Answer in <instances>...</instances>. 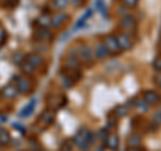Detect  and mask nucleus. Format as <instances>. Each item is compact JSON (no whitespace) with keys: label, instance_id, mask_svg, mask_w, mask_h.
I'll return each mask as SVG.
<instances>
[{"label":"nucleus","instance_id":"nucleus-1","mask_svg":"<svg viewBox=\"0 0 161 151\" xmlns=\"http://www.w3.org/2000/svg\"><path fill=\"white\" fill-rule=\"evenodd\" d=\"M74 142L82 151H87L95 142V135L86 128H80L79 131L75 134Z\"/></svg>","mask_w":161,"mask_h":151},{"label":"nucleus","instance_id":"nucleus-2","mask_svg":"<svg viewBox=\"0 0 161 151\" xmlns=\"http://www.w3.org/2000/svg\"><path fill=\"white\" fill-rule=\"evenodd\" d=\"M119 27L122 28V32L126 35H134L137 32V20L130 15H125L119 22Z\"/></svg>","mask_w":161,"mask_h":151},{"label":"nucleus","instance_id":"nucleus-3","mask_svg":"<svg viewBox=\"0 0 161 151\" xmlns=\"http://www.w3.org/2000/svg\"><path fill=\"white\" fill-rule=\"evenodd\" d=\"M103 46L105 48L108 49L109 55H118L121 51V48L118 46V42H117V38H115V35L113 34H109V35H105L103 36Z\"/></svg>","mask_w":161,"mask_h":151},{"label":"nucleus","instance_id":"nucleus-4","mask_svg":"<svg viewBox=\"0 0 161 151\" xmlns=\"http://www.w3.org/2000/svg\"><path fill=\"white\" fill-rule=\"evenodd\" d=\"M77 55L80 62H85V63H90L93 62V49L90 48L87 44H80V46L77 48Z\"/></svg>","mask_w":161,"mask_h":151},{"label":"nucleus","instance_id":"nucleus-5","mask_svg":"<svg viewBox=\"0 0 161 151\" xmlns=\"http://www.w3.org/2000/svg\"><path fill=\"white\" fill-rule=\"evenodd\" d=\"M115 38H117V42H118V46L121 48V51H128V49H130L133 47V40L129 35L121 32L118 35H115Z\"/></svg>","mask_w":161,"mask_h":151},{"label":"nucleus","instance_id":"nucleus-6","mask_svg":"<svg viewBox=\"0 0 161 151\" xmlns=\"http://www.w3.org/2000/svg\"><path fill=\"white\" fill-rule=\"evenodd\" d=\"M142 98H144V100H145V102H147L149 106L158 104L160 100H161L160 94H158L157 91H154V90H147V91H144Z\"/></svg>","mask_w":161,"mask_h":151},{"label":"nucleus","instance_id":"nucleus-7","mask_svg":"<svg viewBox=\"0 0 161 151\" xmlns=\"http://www.w3.org/2000/svg\"><path fill=\"white\" fill-rule=\"evenodd\" d=\"M15 80H16V88H18V91L20 94H30L31 92L32 86L26 78L18 76V78H15Z\"/></svg>","mask_w":161,"mask_h":151},{"label":"nucleus","instance_id":"nucleus-8","mask_svg":"<svg viewBox=\"0 0 161 151\" xmlns=\"http://www.w3.org/2000/svg\"><path fill=\"white\" fill-rule=\"evenodd\" d=\"M67 20H69V15L67 13H64V12H57L51 18V26L55 27V28H58V27L62 26V24L66 23Z\"/></svg>","mask_w":161,"mask_h":151},{"label":"nucleus","instance_id":"nucleus-9","mask_svg":"<svg viewBox=\"0 0 161 151\" xmlns=\"http://www.w3.org/2000/svg\"><path fill=\"white\" fill-rule=\"evenodd\" d=\"M34 39L38 40V42H48V40H53V35L50 34V31L47 28H40L34 34Z\"/></svg>","mask_w":161,"mask_h":151},{"label":"nucleus","instance_id":"nucleus-10","mask_svg":"<svg viewBox=\"0 0 161 151\" xmlns=\"http://www.w3.org/2000/svg\"><path fill=\"white\" fill-rule=\"evenodd\" d=\"M18 92L19 91H18L16 86H14V84H6L2 88V95L7 99H14L18 95Z\"/></svg>","mask_w":161,"mask_h":151},{"label":"nucleus","instance_id":"nucleus-11","mask_svg":"<svg viewBox=\"0 0 161 151\" xmlns=\"http://www.w3.org/2000/svg\"><path fill=\"white\" fill-rule=\"evenodd\" d=\"M105 146H106V147H109L110 150L115 151V150L119 147V138H118V135H115V134H109L108 138H106V140H105Z\"/></svg>","mask_w":161,"mask_h":151},{"label":"nucleus","instance_id":"nucleus-12","mask_svg":"<svg viewBox=\"0 0 161 151\" xmlns=\"http://www.w3.org/2000/svg\"><path fill=\"white\" fill-rule=\"evenodd\" d=\"M24 60H26L27 63L31 64L34 68H38L40 64L43 63V58L40 56L39 54H30V55H27V56L24 58Z\"/></svg>","mask_w":161,"mask_h":151},{"label":"nucleus","instance_id":"nucleus-13","mask_svg":"<svg viewBox=\"0 0 161 151\" xmlns=\"http://www.w3.org/2000/svg\"><path fill=\"white\" fill-rule=\"evenodd\" d=\"M55 119V115L53 111H48V110H46V111H43L42 114H40L39 117V123H42L43 126H50Z\"/></svg>","mask_w":161,"mask_h":151},{"label":"nucleus","instance_id":"nucleus-14","mask_svg":"<svg viewBox=\"0 0 161 151\" xmlns=\"http://www.w3.org/2000/svg\"><path fill=\"white\" fill-rule=\"evenodd\" d=\"M60 82H62V86L64 88H71L74 86V83H75L74 79L70 76L67 72H64V71L60 72Z\"/></svg>","mask_w":161,"mask_h":151},{"label":"nucleus","instance_id":"nucleus-15","mask_svg":"<svg viewBox=\"0 0 161 151\" xmlns=\"http://www.w3.org/2000/svg\"><path fill=\"white\" fill-rule=\"evenodd\" d=\"M129 114V107L128 106H117L114 110H113V115L115 119H119V118H124Z\"/></svg>","mask_w":161,"mask_h":151},{"label":"nucleus","instance_id":"nucleus-16","mask_svg":"<svg viewBox=\"0 0 161 151\" xmlns=\"http://www.w3.org/2000/svg\"><path fill=\"white\" fill-rule=\"evenodd\" d=\"M94 54H95V56H97L98 59H106L109 56V52H108V49L105 48L103 43H98L97 46H95Z\"/></svg>","mask_w":161,"mask_h":151},{"label":"nucleus","instance_id":"nucleus-17","mask_svg":"<svg viewBox=\"0 0 161 151\" xmlns=\"http://www.w3.org/2000/svg\"><path fill=\"white\" fill-rule=\"evenodd\" d=\"M142 140H141V137L138 134H132L126 140V144L128 147H140Z\"/></svg>","mask_w":161,"mask_h":151},{"label":"nucleus","instance_id":"nucleus-18","mask_svg":"<svg viewBox=\"0 0 161 151\" xmlns=\"http://www.w3.org/2000/svg\"><path fill=\"white\" fill-rule=\"evenodd\" d=\"M35 106H36V99H32L31 102H30L26 107H24L22 110V112H20V117H23V118H26V117H30L32 112H34V110H35Z\"/></svg>","mask_w":161,"mask_h":151},{"label":"nucleus","instance_id":"nucleus-19","mask_svg":"<svg viewBox=\"0 0 161 151\" xmlns=\"http://www.w3.org/2000/svg\"><path fill=\"white\" fill-rule=\"evenodd\" d=\"M36 23L40 28H48L51 26V18L48 16V15H40V16L36 19Z\"/></svg>","mask_w":161,"mask_h":151},{"label":"nucleus","instance_id":"nucleus-20","mask_svg":"<svg viewBox=\"0 0 161 151\" xmlns=\"http://www.w3.org/2000/svg\"><path fill=\"white\" fill-rule=\"evenodd\" d=\"M59 99H60L59 96H50V99H47V104H48L51 108L58 110V108H60V107H62V106L64 104V103H60Z\"/></svg>","mask_w":161,"mask_h":151},{"label":"nucleus","instance_id":"nucleus-21","mask_svg":"<svg viewBox=\"0 0 161 151\" xmlns=\"http://www.w3.org/2000/svg\"><path fill=\"white\" fill-rule=\"evenodd\" d=\"M9 142H11V137H9V134L6 131V130L0 128V146L8 144Z\"/></svg>","mask_w":161,"mask_h":151},{"label":"nucleus","instance_id":"nucleus-22","mask_svg":"<svg viewBox=\"0 0 161 151\" xmlns=\"http://www.w3.org/2000/svg\"><path fill=\"white\" fill-rule=\"evenodd\" d=\"M134 106L137 107L138 110H141V111H148V103L144 100V98H140V99H136L134 100Z\"/></svg>","mask_w":161,"mask_h":151},{"label":"nucleus","instance_id":"nucleus-23","mask_svg":"<svg viewBox=\"0 0 161 151\" xmlns=\"http://www.w3.org/2000/svg\"><path fill=\"white\" fill-rule=\"evenodd\" d=\"M20 67H22V71L24 72V74H27V75H30V74H32L34 71H35V68L31 66V64L30 63H27L26 60H24V62L20 64Z\"/></svg>","mask_w":161,"mask_h":151},{"label":"nucleus","instance_id":"nucleus-24","mask_svg":"<svg viewBox=\"0 0 161 151\" xmlns=\"http://www.w3.org/2000/svg\"><path fill=\"white\" fill-rule=\"evenodd\" d=\"M55 8L58 9H64L69 6V0H53Z\"/></svg>","mask_w":161,"mask_h":151},{"label":"nucleus","instance_id":"nucleus-25","mask_svg":"<svg viewBox=\"0 0 161 151\" xmlns=\"http://www.w3.org/2000/svg\"><path fill=\"white\" fill-rule=\"evenodd\" d=\"M97 7L99 9V12L103 15V16H106L108 15V9H106V6H105L103 0H97Z\"/></svg>","mask_w":161,"mask_h":151},{"label":"nucleus","instance_id":"nucleus-26","mask_svg":"<svg viewBox=\"0 0 161 151\" xmlns=\"http://www.w3.org/2000/svg\"><path fill=\"white\" fill-rule=\"evenodd\" d=\"M122 3H124L125 7H128V8H134V7L138 6L140 0H122Z\"/></svg>","mask_w":161,"mask_h":151},{"label":"nucleus","instance_id":"nucleus-27","mask_svg":"<svg viewBox=\"0 0 161 151\" xmlns=\"http://www.w3.org/2000/svg\"><path fill=\"white\" fill-rule=\"evenodd\" d=\"M108 135H109L108 128H102V130H99V131H98V138H99L101 142H103V143H105V140H106Z\"/></svg>","mask_w":161,"mask_h":151},{"label":"nucleus","instance_id":"nucleus-28","mask_svg":"<svg viewBox=\"0 0 161 151\" xmlns=\"http://www.w3.org/2000/svg\"><path fill=\"white\" fill-rule=\"evenodd\" d=\"M153 68L156 70V71L161 72V56L156 58V59L153 60Z\"/></svg>","mask_w":161,"mask_h":151},{"label":"nucleus","instance_id":"nucleus-29","mask_svg":"<svg viewBox=\"0 0 161 151\" xmlns=\"http://www.w3.org/2000/svg\"><path fill=\"white\" fill-rule=\"evenodd\" d=\"M73 147H71V143L69 142V140H64V142L62 143V146H60V151H71Z\"/></svg>","mask_w":161,"mask_h":151},{"label":"nucleus","instance_id":"nucleus-30","mask_svg":"<svg viewBox=\"0 0 161 151\" xmlns=\"http://www.w3.org/2000/svg\"><path fill=\"white\" fill-rule=\"evenodd\" d=\"M7 38V32H6V29H4L3 27H0V44H2L4 40H6Z\"/></svg>","mask_w":161,"mask_h":151},{"label":"nucleus","instance_id":"nucleus-31","mask_svg":"<svg viewBox=\"0 0 161 151\" xmlns=\"http://www.w3.org/2000/svg\"><path fill=\"white\" fill-rule=\"evenodd\" d=\"M153 80H154V83H156V84L161 87V74H157V75H156Z\"/></svg>","mask_w":161,"mask_h":151},{"label":"nucleus","instance_id":"nucleus-32","mask_svg":"<svg viewBox=\"0 0 161 151\" xmlns=\"http://www.w3.org/2000/svg\"><path fill=\"white\" fill-rule=\"evenodd\" d=\"M126 151H142V150H141L140 147H129Z\"/></svg>","mask_w":161,"mask_h":151},{"label":"nucleus","instance_id":"nucleus-33","mask_svg":"<svg viewBox=\"0 0 161 151\" xmlns=\"http://www.w3.org/2000/svg\"><path fill=\"white\" fill-rule=\"evenodd\" d=\"M14 126H15V127H18L20 131H24V127H23V126H20V124H18V123H15Z\"/></svg>","mask_w":161,"mask_h":151},{"label":"nucleus","instance_id":"nucleus-34","mask_svg":"<svg viewBox=\"0 0 161 151\" xmlns=\"http://www.w3.org/2000/svg\"><path fill=\"white\" fill-rule=\"evenodd\" d=\"M95 151H105V147L103 146H98V147L95 148Z\"/></svg>","mask_w":161,"mask_h":151},{"label":"nucleus","instance_id":"nucleus-35","mask_svg":"<svg viewBox=\"0 0 161 151\" xmlns=\"http://www.w3.org/2000/svg\"><path fill=\"white\" fill-rule=\"evenodd\" d=\"M158 49H160V52H161V40H160V44H158Z\"/></svg>","mask_w":161,"mask_h":151},{"label":"nucleus","instance_id":"nucleus-36","mask_svg":"<svg viewBox=\"0 0 161 151\" xmlns=\"http://www.w3.org/2000/svg\"><path fill=\"white\" fill-rule=\"evenodd\" d=\"M40 151H44V150H40Z\"/></svg>","mask_w":161,"mask_h":151}]
</instances>
